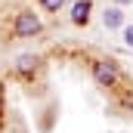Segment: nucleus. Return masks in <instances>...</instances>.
<instances>
[{"label":"nucleus","instance_id":"f257e3e1","mask_svg":"<svg viewBox=\"0 0 133 133\" xmlns=\"http://www.w3.org/2000/svg\"><path fill=\"white\" fill-rule=\"evenodd\" d=\"M90 71H93V81L99 84V87H115L118 84V62L115 59H96L93 65H90Z\"/></svg>","mask_w":133,"mask_h":133},{"label":"nucleus","instance_id":"f03ea898","mask_svg":"<svg viewBox=\"0 0 133 133\" xmlns=\"http://www.w3.org/2000/svg\"><path fill=\"white\" fill-rule=\"evenodd\" d=\"M40 28H43V22H40V16L31 12V9H22L16 16V25H12L16 37H34V34H40Z\"/></svg>","mask_w":133,"mask_h":133},{"label":"nucleus","instance_id":"7ed1b4c3","mask_svg":"<svg viewBox=\"0 0 133 133\" xmlns=\"http://www.w3.org/2000/svg\"><path fill=\"white\" fill-rule=\"evenodd\" d=\"M102 25H105L108 31L124 28V25H127V22H124V6H118V3H115V6H108V9L102 12Z\"/></svg>","mask_w":133,"mask_h":133},{"label":"nucleus","instance_id":"20e7f679","mask_svg":"<svg viewBox=\"0 0 133 133\" xmlns=\"http://www.w3.org/2000/svg\"><path fill=\"white\" fill-rule=\"evenodd\" d=\"M90 9H93V0H74L71 3V22L74 25H87Z\"/></svg>","mask_w":133,"mask_h":133},{"label":"nucleus","instance_id":"39448f33","mask_svg":"<svg viewBox=\"0 0 133 133\" xmlns=\"http://www.w3.org/2000/svg\"><path fill=\"white\" fill-rule=\"evenodd\" d=\"M34 65H37V56H31V53H25V56H19V71H31Z\"/></svg>","mask_w":133,"mask_h":133},{"label":"nucleus","instance_id":"423d86ee","mask_svg":"<svg viewBox=\"0 0 133 133\" xmlns=\"http://www.w3.org/2000/svg\"><path fill=\"white\" fill-rule=\"evenodd\" d=\"M121 37H124V46L133 50V25H124V28H121Z\"/></svg>","mask_w":133,"mask_h":133},{"label":"nucleus","instance_id":"0eeeda50","mask_svg":"<svg viewBox=\"0 0 133 133\" xmlns=\"http://www.w3.org/2000/svg\"><path fill=\"white\" fill-rule=\"evenodd\" d=\"M43 3V9H50V12H59L62 6H65V0H40Z\"/></svg>","mask_w":133,"mask_h":133},{"label":"nucleus","instance_id":"6e6552de","mask_svg":"<svg viewBox=\"0 0 133 133\" xmlns=\"http://www.w3.org/2000/svg\"><path fill=\"white\" fill-rule=\"evenodd\" d=\"M115 3H118V6H130L133 0H115Z\"/></svg>","mask_w":133,"mask_h":133}]
</instances>
